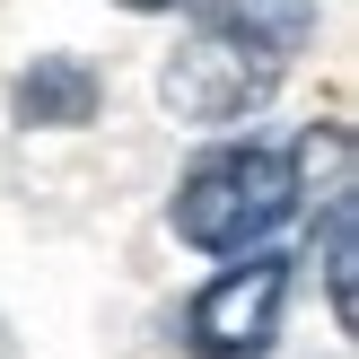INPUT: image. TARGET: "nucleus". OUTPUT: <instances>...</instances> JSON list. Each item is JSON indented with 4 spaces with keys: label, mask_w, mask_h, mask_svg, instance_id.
I'll return each instance as SVG.
<instances>
[{
    "label": "nucleus",
    "mask_w": 359,
    "mask_h": 359,
    "mask_svg": "<svg viewBox=\"0 0 359 359\" xmlns=\"http://www.w3.org/2000/svg\"><path fill=\"white\" fill-rule=\"evenodd\" d=\"M298 184H290V158L263 149V140H228V149H202L184 175H175V237L202 245V255H255L290 228Z\"/></svg>",
    "instance_id": "nucleus-1"
},
{
    "label": "nucleus",
    "mask_w": 359,
    "mask_h": 359,
    "mask_svg": "<svg viewBox=\"0 0 359 359\" xmlns=\"http://www.w3.org/2000/svg\"><path fill=\"white\" fill-rule=\"evenodd\" d=\"M272 88H280V62L255 53V44H237V35L210 27V18L167 53V70H158V105H167L175 123H193V132H228V123L263 114Z\"/></svg>",
    "instance_id": "nucleus-2"
},
{
    "label": "nucleus",
    "mask_w": 359,
    "mask_h": 359,
    "mask_svg": "<svg viewBox=\"0 0 359 359\" xmlns=\"http://www.w3.org/2000/svg\"><path fill=\"white\" fill-rule=\"evenodd\" d=\"M280 307H290V263L255 245L184 307V351L193 359H263L280 333Z\"/></svg>",
    "instance_id": "nucleus-3"
},
{
    "label": "nucleus",
    "mask_w": 359,
    "mask_h": 359,
    "mask_svg": "<svg viewBox=\"0 0 359 359\" xmlns=\"http://www.w3.org/2000/svg\"><path fill=\"white\" fill-rule=\"evenodd\" d=\"M97 105H105V79L79 53H35L9 88V114L27 132H79V123H97Z\"/></svg>",
    "instance_id": "nucleus-4"
},
{
    "label": "nucleus",
    "mask_w": 359,
    "mask_h": 359,
    "mask_svg": "<svg viewBox=\"0 0 359 359\" xmlns=\"http://www.w3.org/2000/svg\"><path fill=\"white\" fill-rule=\"evenodd\" d=\"M193 9L210 18V27H228L237 44H255V53H272L280 70L307 53V35H316V0H193Z\"/></svg>",
    "instance_id": "nucleus-5"
},
{
    "label": "nucleus",
    "mask_w": 359,
    "mask_h": 359,
    "mask_svg": "<svg viewBox=\"0 0 359 359\" xmlns=\"http://www.w3.org/2000/svg\"><path fill=\"white\" fill-rule=\"evenodd\" d=\"M290 184H298V202H307V210H325V202H342V193H359V175H351V132H342V123H316V132L298 140Z\"/></svg>",
    "instance_id": "nucleus-6"
},
{
    "label": "nucleus",
    "mask_w": 359,
    "mask_h": 359,
    "mask_svg": "<svg viewBox=\"0 0 359 359\" xmlns=\"http://www.w3.org/2000/svg\"><path fill=\"white\" fill-rule=\"evenodd\" d=\"M123 9H140V18H158V9H184V0H123Z\"/></svg>",
    "instance_id": "nucleus-7"
}]
</instances>
